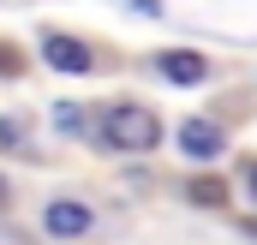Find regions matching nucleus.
Returning <instances> with one entry per match:
<instances>
[{"mask_svg": "<svg viewBox=\"0 0 257 245\" xmlns=\"http://www.w3.org/2000/svg\"><path fill=\"white\" fill-rule=\"evenodd\" d=\"M12 72H18V54H12V48H0V78H12Z\"/></svg>", "mask_w": 257, "mask_h": 245, "instance_id": "7", "label": "nucleus"}, {"mask_svg": "<svg viewBox=\"0 0 257 245\" xmlns=\"http://www.w3.org/2000/svg\"><path fill=\"white\" fill-rule=\"evenodd\" d=\"M180 150L197 156V162L221 156V126H215V120H186V126H180Z\"/></svg>", "mask_w": 257, "mask_h": 245, "instance_id": "5", "label": "nucleus"}, {"mask_svg": "<svg viewBox=\"0 0 257 245\" xmlns=\"http://www.w3.org/2000/svg\"><path fill=\"white\" fill-rule=\"evenodd\" d=\"M245 185H251V197H257V162H251V174H245Z\"/></svg>", "mask_w": 257, "mask_h": 245, "instance_id": "8", "label": "nucleus"}, {"mask_svg": "<svg viewBox=\"0 0 257 245\" xmlns=\"http://www.w3.org/2000/svg\"><path fill=\"white\" fill-rule=\"evenodd\" d=\"M132 6H144V12H162V6H156V0H132Z\"/></svg>", "mask_w": 257, "mask_h": 245, "instance_id": "9", "label": "nucleus"}, {"mask_svg": "<svg viewBox=\"0 0 257 245\" xmlns=\"http://www.w3.org/2000/svg\"><path fill=\"white\" fill-rule=\"evenodd\" d=\"M102 138H108L114 150H126V156H144V150H156L162 126H156L150 108H138V102H114V108L102 114Z\"/></svg>", "mask_w": 257, "mask_h": 245, "instance_id": "1", "label": "nucleus"}, {"mask_svg": "<svg viewBox=\"0 0 257 245\" xmlns=\"http://www.w3.org/2000/svg\"><path fill=\"white\" fill-rule=\"evenodd\" d=\"M42 227H48L54 239H78V233H90V203H72V197L48 203V209H42Z\"/></svg>", "mask_w": 257, "mask_h": 245, "instance_id": "3", "label": "nucleus"}, {"mask_svg": "<svg viewBox=\"0 0 257 245\" xmlns=\"http://www.w3.org/2000/svg\"><path fill=\"white\" fill-rule=\"evenodd\" d=\"M156 72H162L168 84H203V78H209V60L192 54V48H168V54H156Z\"/></svg>", "mask_w": 257, "mask_h": 245, "instance_id": "4", "label": "nucleus"}, {"mask_svg": "<svg viewBox=\"0 0 257 245\" xmlns=\"http://www.w3.org/2000/svg\"><path fill=\"white\" fill-rule=\"evenodd\" d=\"M0 203H6V180H0Z\"/></svg>", "mask_w": 257, "mask_h": 245, "instance_id": "10", "label": "nucleus"}, {"mask_svg": "<svg viewBox=\"0 0 257 245\" xmlns=\"http://www.w3.org/2000/svg\"><path fill=\"white\" fill-rule=\"evenodd\" d=\"M42 60L54 66V72H90L96 54H90L78 36H60V30H54V36H42Z\"/></svg>", "mask_w": 257, "mask_h": 245, "instance_id": "2", "label": "nucleus"}, {"mask_svg": "<svg viewBox=\"0 0 257 245\" xmlns=\"http://www.w3.org/2000/svg\"><path fill=\"white\" fill-rule=\"evenodd\" d=\"M186 197H192V203H203V209H215V203H227V185L215 180V174H203V180L186 185Z\"/></svg>", "mask_w": 257, "mask_h": 245, "instance_id": "6", "label": "nucleus"}]
</instances>
